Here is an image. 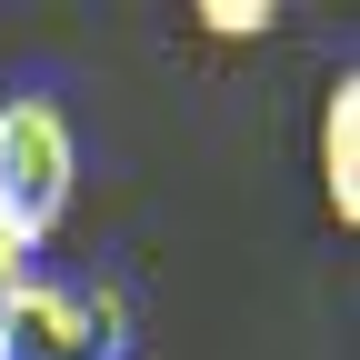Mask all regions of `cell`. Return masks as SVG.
Listing matches in <instances>:
<instances>
[{"instance_id": "obj_4", "label": "cell", "mask_w": 360, "mask_h": 360, "mask_svg": "<svg viewBox=\"0 0 360 360\" xmlns=\"http://www.w3.org/2000/svg\"><path fill=\"white\" fill-rule=\"evenodd\" d=\"M220 40H250V30H270V20H281V11H270V0H210V11H200Z\"/></svg>"}, {"instance_id": "obj_1", "label": "cell", "mask_w": 360, "mask_h": 360, "mask_svg": "<svg viewBox=\"0 0 360 360\" xmlns=\"http://www.w3.org/2000/svg\"><path fill=\"white\" fill-rule=\"evenodd\" d=\"M80 200V141H70V110L20 90L0 101V240L11 250H40L70 220Z\"/></svg>"}, {"instance_id": "obj_2", "label": "cell", "mask_w": 360, "mask_h": 360, "mask_svg": "<svg viewBox=\"0 0 360 360\" xmlns=\"http://www.w3.org/2000/svg\"><path fill=\"white\" fill-rule=\"evenodd\" d=\"M110 300H80V290H51L30 281L0 321V360H110Z\"/></svg>"}, {"instance_id": "obj_3", "label": "cell", "mask_w": 360, "mask_h": 360, "mask_svg": "<svg viewBox=\"0 0 360 360\" xmlns=\"http://www.w3.org/2000/svg\"><path fill=\"white\" fill-rule=\"evenodd\" d=\"M321 191L340 220H360V80H330L321 101Z\"/></svg>"}, {"instance_id": "obj_5", "label": "cell", "mask_w": 360, "mask_h": 360, "mask_svg": "<svg viewBox=\"0 0 360 360\" xmlns=\"http://www.w3.org/2000/svg\"><path fill=\"white\" fill-rule=\"evenodd\" d=\"M30 290V250H11V240H0V321H11V300Z\"/></svg>"}]
</instances>
